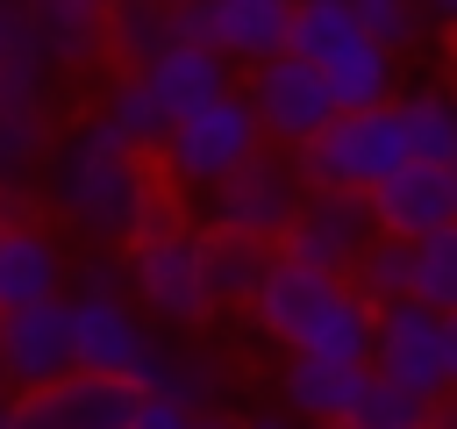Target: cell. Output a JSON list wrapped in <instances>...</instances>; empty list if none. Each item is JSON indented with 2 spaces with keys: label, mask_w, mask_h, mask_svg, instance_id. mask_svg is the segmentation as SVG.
<instances>
[{
  "label": "cell",
  "mask_w": 457,
  "mask_h": 429,
  "mask_svg": "<svg viewBox=\"0 0 457 429\" xmlns=\"http://www.w3.org/2000/svg\"><path fill=\"white\" fill-rule=\"evenodd\" d=\"M36 207L93 250H129L143 229L164 222V186L150 172V150L121 143L100 114H79L50 136L36 164Z\"/></svg>",
  "instance_id": "cell-1"
},
{
  "label": "cell",
  "mask_w": 457,
  "mask_h": 429,
  "mask_svg": "<svg viewBox=\"0 0 457 429\" xmlns=\"http://www.w3.org/2000/svg\"><path fill=\"white\" fill-rule=\"evenodd\" d=\"M250 322L278 350H300V358L364 365V350H371V307L350 293V279L314 272V265H293L278 250H271V265H264V279L250 293Z\"/></svg>",
  "instance_id": "cell-2"
},
{
  "label": "cell",
  "mask_w": 457,
  "mask_h": 429,
  "mask_svg": "<svg viewBox=\"0 0 457 429\" xmlns=\"http://www.w3.org/2000/svg\"><path fill=\"white\" fill-rule=\"evenodd\" d=\"M264 150V136H257V114H250V100L228 86V93H214V100H200V107H186V114H171L164 122V136L150 143V172H157V186H171V193H207V186H221L243 157H257Z\"/></svg>",
  "instance_id": "cell-3"
},
{
  "label": "cell",
  "mask_w": 457,
  "mask_h": 429,
  "mask_svg": "<svg viewBox=\"0 0 457 429\" xmlns=\"http://www.w3.org/2000/svg\"><path fill=\"white\" fill-rule=\"evenodd\" d=\"M121 293H129L157 329H171V336H193V329H207V322L221 315L214 293H207L200 229H186V222H171V214L121 250Z\"/></svg>",
  "instance_id": "cell-4"
},
{
  "label": "cell",
  "mask_w": 457,
  "mask_h": 429,
  "mask_svg": "<svg viewBox=\"0 0 457 429\" xmlns=\"http://www.w3.org/2000/svg\"><path fill=\"white\" fill-rule=\"evenodd\" d=\"M364 372L407 386L414 400L443 408V393L457 386V322L443 307H421V300H386L371 307V350H364Z\"/></svg>",
  "instance_id": "cell-5"
},
{
  "label": "cell",
  "mask_w": 457,
  "mask_h": 429,
  "mask_svg": "<svg viewBox=\"0 0 457 429\" xmlns=\"http://www.w3.org/2000/svg\"><path fill=\"white\" fill-rule=\"evenodd\" d=\"M64 307H71V372L121 379L136 393L157 379L171 329H157L129 293H64Z\"/></svg>",
  "instance_id": "cell-6"
},
{
  "label": "cell",
  "mask_w": 457,
  "mask_h": 429,
  "mask_svg": "<svg viewBox=\"0 0 457 429\" xmlns=\"http://www.w3.org/2000/svg\"><path fill=\"white\" fill-rule=\"evenodd\" d=\"M400 157L407 143L393 107H357V114H328V129L293 150V172L300 186H321V193H371Z\"/></svg>",
  "instance_id": "cell-7"
},
{
  "label": "cell",
  "mask_w": 457,
  "mask_h": 429,
  "mask_svg": "<svg viewBox=\"0 0 457 429\" xmlns=\"http://www.w3.org/2000/svg\"><path fill=\"white\" fill-rule=\"evenodd\" d=\"M300 172H293V150H257V157H243L221 186H207L200 193V207H207V229L214 236H243V243H278L286 236V222H293V207H300Z\"/></svg>",
  "instance_id": "cell-8"
},
{
  "label": "cell",
  "mask_w": 457,
  "mask_h": 429,
  "mask_svg": "<svg viewBox=\"0 0 457 429\" xmlns=\"http://www.w3.org/2000/svg\"><path fill=\"white\" fill-rule=\"evenodd\" d=\"M50 72L36 57V43H21L0 64V193H36V164L57 136V107H50Z\"/></svg>",
  "instance_id": "cell-9"
},
{
  "label": "cell",
  "mask_w": 457,
  "mask_h": 429,
  "mask_svg": "<svg viewBox=\"0 0 457 429\" xmlns=\"http://www.w3.org/2000/svg\"><path fill=\"white\" fill-rule=\"evenodd\" d=\"M236 93L250 100L257 136H264L271 150H300V143H307V136H321V129H328V114H336V100L321 93V72H314L307 57H293V50H278V57H264V64H250V79H243Z\"/></svg>",
  "instance_id": "cell-10"
},
{
  "label": "cell",
  "mask_w": 457,
  "mask_h": 429,
  "mask_svg": "<svg viewBox=\"0 0 457 429\" xmlns=\"http://www.w3.org/2000/svg\"><path fill=\"white\" fill-rule=\"evenodd\" d=\"M371 236H378V229H371L364 193H321V186H307L300 207H293V222H286V236H278L271 250L293 257V265H314V272H336V279H343Z\"/></svg>",
  "instance_id": "cell-11"
},
{
  "label": "cell",
  "mask_w": 457,
  "mask_h": 429,
  "mask_svg": "<svg viewBox=\"0 0 457 429\" xmlns=\"http://www.w3.org/2000/svg\"><path fill=\"white\" fill-rule=\"evenodd\" d=\"M179 36L207 43L228 72H250L286 50V0H179Z\"/></svg>",
  "instance_id": "cell-12"
},
{
  "label": "cell",
  "mask_w": 457,
  "mask_h": 429,
  "mask_svg": "<svg viewBox=\"0 0 457 429\" xmlns=\"http://www.w3.org/2000/svg\"><path fill=\"white\" fill-rule=\"evenodd\" d=\"M364 207H371V229L378 236H400V243L436 236V229H457V172L450 164H428V157H400L364 193Z\"/></svg>",
  "instance_id": "cell-13"
},
{
  "label": "cell",
  "mask_w": 457,
  "mask_h": 429,
  "mask_svg": "<svg viewBox=\"0 0 457 429\" xmlns=\"http://www.w3.org/2000/svg\"><path fill=\"white\" fill-rule=\"evenodd\" d=\"M64 372H71V307H64V293L7 307L0 315V386L29 393V386H50Z\"/></svg>",
  "instance_id": "cell-14"
},
{
  "label": "cell",
  "mask_w": 457,
  "mask_h": 429,
  "mask_svg": "<svg viewBox=\"0 0 457 429\" xmlns=\"http://www.w3.org/2000/svg\"><path fill=\"white\" fill-rule=\"evenodd\" d=\"M7 408H14V429H129L136 386L93 379V372H64V379H50V386L14 393Z\"/></svg>",
  "instance_id": "cell-15"
},
{
  "label": "cell",
  "mask_w": 457,
  "mask_h": 429,
  "mask_svg": "<svg viewBox=\"0 0 457 429\" xmlns=\"http://www.w3.org/2000/svg\"><path fill=\"white\" fill-rule=\"evenodd\" d=\"M107 7H114V0H14L21 36L36 43V57H43L50 79H79V72H93V64L107 57V50H100Z\"/></svg>",
  "instance_id": "cell-16"
},
{
  "label": "cell",
  "mask_w": 457,
  "mask_h": 429,
  "mask_svg": "<svg viewBox=\"0 0 457 429\" xmlns=\"http://www.w3.org/2000/svg\"><path fill=\"white\" fill-rule=\"evenodd\" d=\"M64 272H71V257L43 222H0V315L29 307V300H57Z\"/></svg>",
  "instance_id": "cell-17"
},
{
  "label": "cell",
  "mask_w": 457,
  "mask_h": 429,
  "mask_svg": "<svg viewBox=\"0 0 457 429\" xmlns=\"http://www.w3.org/2000/svg\"><path fill=\"white\" fill-rule=\"evenodd\" d=\"M136 79H143V93H150V107H157L164 122L236 86V72H228L207 43H186V36H179V43H164L150 64H136Z\"/></svg>",
  "instance_id": "cell-18"
},
{
  "label": "cell",
  "mask_w": 457,
  "mask_h": 429,
  "mask_svg": "<svg viewBox=\"0 0 457 429\" xmlns=\"http://www.w3.org/2000/svg\"><path fill=\"white\" fill-rule=\"evenodd\" d=\"M321 93L336 100V114H357V107H386L393 93H400V57L393 50H378L371 36H350V43H336L321 64Z\"/></svg>",
  "instance_id": "cell-19"
},
{
  "label": "cell",
  "mask_w": 457,
  "mask_h": 429,
  "mask_svg": "<svg viewBox=\"0 0 457 429\" xmlns=\"http://www.w3.org/2000/svg\"><path fill=\"white\" fill-rule=\"evenodd\" d=\"M364 386V365H336V358H300L286 350V372H278V393H286V415L293 422H343L350 400Z\"/></svg>",
  "instance_id": "cell-20"
},
{
  "label": "cell",
  "mask_w": 457,
  "mask_h": 429,
  "mask_svg": "<svg viewBox=\"0 0 457 429\" xmlns=\"http://www.w3.org/2000/svg\"><path fill=\"white\" fill-rule=\"evenodd\" d=\"M386 107H393V122H400L407 157H428V164H450V157H457V107H450L443 86H407V93H393Z\"/></svg>",
  "instance_id": "cell-21"
},
{
  "label": "cell",
  "mask_w": 457,
  "mask_h": 429,
  "mask_svg": "<svg viewBox=\"0 0 457 429\" xmlns=\"http://www.w3.org/2000/svg\"><path fill=\"white\" fill-rule=\"evenodd\" d=\"M164 43H179V14L171 7H157V0H114L107 7V21H100V50L114 57V64H150Z\"/></svg>",
  "instance_id": "cell-22"
},
{
  "label": "cell",
  "mask_w": 457,
  "mask_h": 429,
  "mask_svg": "<svg viewBox=\"0 0 457 429\" xmlns=\"http://www.w3.org/2000/svg\"><path fill=\"white\" fill-rule=\"evenodd\" d=\"M200 265H207V293H214V307H250V293H257L271 250H264V243H243V236H214V229H200Z\"/></svg>",
  "instance_id": "cell-23"
},
{
  "label": "cell",
  "mask_w": 457,
  "mask_h": 429,
  "mask_svg": "<svg viewBox=\"0 0 457 429\" xmlns=\"http://www.w3.org/2000/svg\"><path fill=\"white\" fill-rule=\"evenodd\" d=\"M407 300L421 307H457V229H436V236H414L407 243Z\"/></svg>",
  "instance_id": "cell-24"
},
{
  "label": "cell",
  "mask_w": 457,
  "mask_h": 429,
  "mask_svg": "<svg viewBox=\"0 0 457 429\" xmlns=\"http://www.w3.org/2000/svg\"><path fill=\"white\" fill-rule=\"evenodd\" d=\"M121 143H136V150H150L157 136H164V114L150 107V93H143V79L129 72V64H114V79L100 86V107H93Z\"/></svg>",
  "instance_id": "cell-25"
},
{
  "label": "cell",
  "mask_w": 457,
  "mask_h": 429,
  "mask_svg": "<svg viewBox=\"0 0 457 429\" xmlns=\"http://www.w3.org/2000/svg\"><path fill=\"white\" fill-rule=\"evenodd\" d=\"M350 14H357V29L378 43V50H393V57H407V50H421L428 43V7L421 0H343Z\"/></svg>",
  "instance_id": "cell-26"
},
{
  "label": "cell",
  "mask_w": 457,
  "mask_h": 429,
  "mask_svg": "<svg viewBox=\"0 0 457 429\" xmlns=\"http://www.w3.org/2000/svg\"><path fill=\"white\" fill-rule=\"evenodd\" d=\"M343 279H350V293H357L364 307L407 300V243H400V236H371V243L357 250V265H350Z\"/></svg>",
  "instance_id": "cell-27"
},
{
  "label": "cell",
  "mask_w": 457,
  "mask_h": 429,
  "mask_svg": "<svg viewBox=\"0 0 457 429\" xmlns=\"http://www.w3.org/2000/svg\"><path fill=\"white\" fill-rule=\"evenodd\" d=\"M421 415H428V400H414L407 386H393V379L364 372V386H357V400H350L343 429H421Z\"/></svg>",
  "instance_id": "cell-28"
},
{
  "label": "cell",
  "mask_w": 457,
  "mask_h": 429,
  "mask_svg": "<svg viewBox=\"0 0 457 429\" xmlns=\"http://www.w3.org/2000/svg\"><path fill=\"white\" fill-rule=\"evenodd\" d=\"M64 279H79V293H121V257H114V250H93V257H79Z\"/></svg>",
  "instance_id": "cell-29"
},
{
  "label": "cell",
  "mask_w": 457,
  "mask_h": 429,
  "mask_svg": "<svg viewBox=\"0 0 457 429\" xmlns=\"http://www.w3.org/2000/svg\"><path fill=\"white\" fill-rule=\"evenodd\" d=\"M186 415H193V408H179L171 393H136L129 429H186Z\"/></svg>",
  "instance_id": "cell-30"
},
{
  "label": "cell",
  "mask_w": 457,
  "mask_h": 429,
  "mask_svg": "<svg viewBox=\"0 0 457 429\" xmlns=\"http://www.w3.org/2000/svg\"><path fill=\"white\" fill-rule=\"evenodd\" d=\"M21 43H29V36H21V14H14V0H0V64H7Z\"/></svg>",
  "instance_id": "cell-31"
},
{
  "label": "cell",
  "mask_w": 457,
  "mask_h": 429,
  "mask_svg": "<svg viewBox=\"0 0 457 429\" xmlns=\"http://www.w3.org/2000/svg\"><path fill=\"white\" fill-rule=\"evenodd\" d=\"M236 429H300V422H293L286 408H257V415H243Z\"/></svg>",
  "instance_id": "cell-32"
},
{
  "label": "cell",
  "mask_w": 457,
  "mask_h": 429,
  "mask_svg": "<svg viewBox=\"0 0 457 429\" xmlns=\"http://www.w3.org/2000/svg\"><path fill=\"white\" fill-rule=\"evenodd\" d=\"M186 429H236V415H221V408H193Z\"/></svg>",
  "instance_id": "cell-33"
},
{
  "label": "cell",
  "mask_w": 457,
  "mask_h": 429,
  "mask_svg": "<svg viewBox=\"0 0 457 429\" xmlns=\"http://www.w3.org/2000/svg\"><path fill=\"white\" fill-rule=\"evenodd\" d=\"M421 7H428V21H450L457 14V0H421Z\"/></svg>",
  "instance_id": "cell-34"
},
{
  "label": "cell",
  "mask_w": 457,
  "mask_h": 429,
  "mask_svg": "<svg viewBox=\"0 0 457 429\" xmlns=\"http://www.w3.org/2000/svg\"><path fill=\"white\" fill-rule=\"evenodd\" d=\"M421 429H457V422H450L443 408H428V415H421Z\"/></svg>",
  "instance_id": "cell-35"
},
{
  "label": "cell",
  "mask_w": 457,
  "mask_h": 429,
  "mask_svg": "<svg viewBox=\"0 0 457 429\" xmlns=\"http://www.w3.org/2000/svg\"><path fill=\"white\" fill-rule=\"evenodd\" d=\"M0 429H14V408H7V393H0Z\"/></svg>",
  "instance_id": "cell-36"
},
{
  "label": "cell",
  "mask_w": 457,
  "mask_h": 429,
  "mask_svg": "<svg viewBox=\"0 0 457 429\" xmlns=\"http://www.w3.org/2000/svg\"><path fill=\"white\" fill-rule=\"evenodd\" d=\"M300 429H343V422H300Z\"/></svg>",
  "instance_id": "cell-37"
},
{
  "label": "cell",
  "mask_w": 457,
  "mask_h": 429,
  "mask_svg": "<svg viewBox=\"0 0 457 429\" xmlns=\"http://www.w3.org/2000/svg\"><path fill=\"white\" fill-rule=\"evenodd\" d=\"M157 7H179V0H157Z\"/></svg>",
  "instance_id": "cell-38"
},
{
  "label": "cell",
  "mask_w": 457,
  "mask_h": 429,
  "mask_svg": "<svg viewBox=\"0 0 457 429\" xmlns=\"http://www.w3.org/2000/svg\"><path fill=\"white\" fill-rule=\"evenodd\" d=\"M286 7H293V0H286Z\"/></svg>",
  "instance_id": "cell-39"
},
{
  "label": "cell",
  "mask_w": 457,
  "mask_h": 429,
  "mask_svg": "<svg viewBox=\"0 0 457 429\" xmlns=\"http://www.w3.org/2000/svg\"><path fill=\"white\" fill-rule=\"evenodd\" d=\"M0 393H7V386H0Z\"/></svg>",
  "instance_id": "cell-40"
}]
</instances>
